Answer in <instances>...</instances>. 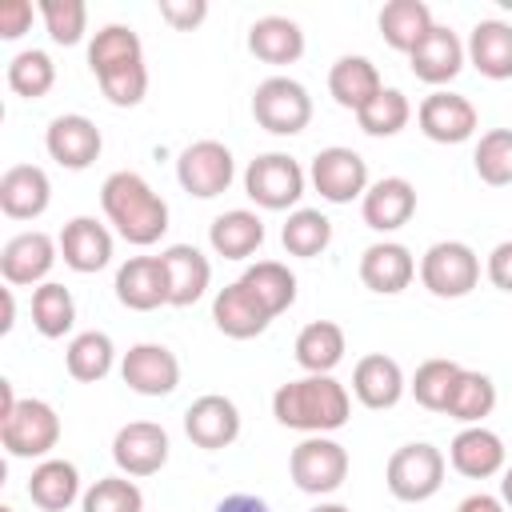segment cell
I'll list each match as a JSON object with an SVG mask.
<instances>
[{
	"instance_id": "obj_1",
	"label": "cell",
	"mask_w": 512,
	"mask_h": 512,
	"mask_svg": "<svg viewBox=\"0 0 512 512\" xmlns=\"http://www.w3.org/2000/svg\"><path fill=\"white\" fill-rule=\"evenodd\" d=\"M352 396L332 376H300L272 392V416L304 436H328L348 424Z\"/></svg>"
},
{
	"instance_id": "obj_2",
	"label": "cell",
	"mask_w": 512,
	"mask_h": 512,
	"mask_svg": "<svg viewBox=\"0 0 512 512\" xmlns=\"http://www.w3.org/2000/svg\"><path fill=\"white\" fill-rule=\"evenodd\" d=\"M100 208L108 224L136 248H148L168 232V204L140 172H112L100 184Z\"/></svg>"
},
{
	"instance_id": "obj_3",
	"label": "cell",
	"mask_w": 512,
	"mask_h": 512,
	"mask_svg": "<svg viewBox=\"0 0 512 512\" xmlns=\"http://www.w3.org/2000/svg\"><path fill=\"white\" fill-rule=\"evenodd\" d=\"M0 444L16 460H48V452L60 444V416L48 400L24 396L16 408L0 420Z\"/></svg>"
},
{
	"instance_id": "obj_4",
	"label": "cell",
	"mask_w": 512,
	"mask_h": 512,
	"mask_svg": "<svg viewBox=\"0 0 512 512\" xmlns=\"http://www.w3.org/2000/svg\"><path fill=\"white\" fill-rule=\"evenodd\" d=\"M444 452L436 444H404L388 456V468H384V484L396 500L404 504H420V500H432L444 484Z\"/></svg>"
},
{
	"instance_id": "obj_5",
	"label": "cell",
	"mask_w": 512,
	"mask_h": 512,
	"mask_svg": "<svg viewBox=\"0 0 512 512\" xmlns=\"http://www.w3.org/2000/svg\"><path fill=\"white\" fill-rule=\"evenodd\" d=\"M252 116L272 136H296L312 120V96L292 76H268L252 92Z\"/></svg>"
},
{
	"instance_id": "obj_6",
	"label": "cell",
	"mask_w": 512,
	"mask_h": 512,
	"mask_svg": "<svg viewBox=\"0 0 512 512\" xmlns=\"http://www.w3.org/2000/svg\"><path fill=\"white\" fill-rule=\"evenodd\" d=\"M420 284L440 300H460L480 284V256L464 240H436L420 256Z\"/></svg>"
},
{
	"instance_id": "obj_7",
	"label": "cell",
	"mask_w": 512,
	"mask_h": 512,
	"mask_svg": "<svg viewBox=\"0 0 512 512\" xmlns=\"http://www.w3.org/2000/svg\"><path fill=\"white\" fill-rule=\"evenodd\" d=\"M292 484L308 496H328L348 480V452L332 436H304L288 456Z\"/></svg>"
},
{
	"instance_id": "obj_8",
	"label": "cell",
	"mask_w": 512,
	"mask_h": 512,
	"mask_svg": "<svg viewBox=\"0 0 512 512\" xmlns=\"http://www.w3.org/2000/svg\"><path fill=\"white\" fill-rule=\"evenodd\" d=\"M244 192L268 212H284L304 196V168L288 152H264L244 168Z\"/></svg>"
},
{
	"instance_id": "obj_9",
	"label": "cell",
	"mask_w": 512,
	"mask_h": 512,
	"mask_svg": "<svg viewBox=\"0 0 512 512\" xmlns=\"http://www.w3.org/2000/svg\"><path fill=\"white\" fill-rule=\"evenodd\" d=\"M232 176H236V160H232L228 144H220V140H196L176 160V180L196 200H212V196L228 192Z\"/></svg>"
},
{
	"instance_id": "obj_10",
	"label": "cell",
	"mask_w": 512,
	"mask_h": 512,
	"mask_svg": "<svg viewBox=\"0 0 512 512\" xmlns=\"http://www.w3.org/2000/svg\"><path fill=\"white\" fill-rule=\"evenodd\" d=\"M312 188L328 200V204H352L356 196L364 200L368 192V164L360 152L344 148V144H332V148H320L312 156Z\"/></svg>"
},
{
	"instance_id": "obj_11",
	"label": "cell",
	"mask_w": 512,
	"mask_h": 512,
	"mask_svg": "<svg viewBox=\"0 0 512 512\" xmlns=\"http://www.w3.org/2000/svg\"><path fill=\"white\" fill-rule=\"evenodd\" d=\"M416 124H420V132H424L432 144H464V140L480 128V112H476V104H472L468 96L436 88V92H428V96L420 100Z\"/></svg>"
},
{
	"instance_id": "obj_12",
	"label": "cell",
	"mask_w": 512,
	"mask_h": 512,
	"mask_svg": "<svg viewBox=\"0 0 512 512\" xmlns=\"http://www.w3.org/2000/svg\"><path fill=\"white\" fill-rule=\"evenodd\" d=\"M120 376L140 396H172L180 384V360L168 344H132L120 360Z\"/></svg>"
},
{
	"instance_id": "obj_13",
	"label": "cell",
	"mask_w": 512,
	"mask_h": 512,
	"mask_svg": "<svg viewBox=\"0 0 512 512\" xmlns=\"http://www.w3.org/2000/svg\"><path fill=\"white\" fill-rule=\"evenodd\" d=\"M168 432L152 420H132L112 440V460L124 476H156L168 464Z\"/></svg>"
},
{
	"instance_id": "obj_14",
	"label": "cell",
	"mask_w": 512,
	"mask_h": 512,
	"mask_svg": "<svg viewBox=\"0 0 512 512\" xmlns=\"http://www.w3.org/2000/svg\"><path fill=\"white\" fill-rule=\"evenodd\" d=\"M60 256V244L48 232H20L0 248V276L8 288H24V284H40L52 264Z\"/></svg>"
},
{
	"instance_id": "obj_15",
	"label": "cell",
	"mask_w": 512,
	"mask_h": 512,
	"mask_svg": "<svg viewBox=\"0 0 512 512\" xmlns=\"http://www.w3.org/2000/svg\"><path fill=\"white\" fill-rule=\"evenodd\" d=\"M184 432L196 448L204 452H220L228 448L236 436H240V408L220 396V392H208V396H196L184 412Z\"/></svg>"
},
{
	"instance_id": "obj_16",
	"label": "cell",
	"mask_w": 512,
	"mask_h": 512,
	"mask_svg": "<svg viewBox=\"0 0 512 512\" xmlns=\"http://www.w3.org/2000/svg\"><path fill=\"white\" fill-rule=\"evenodd\" d=\"M44 148H48V156H52L60 168L84 172V168L100 156L104 136H100V128H96L88 116H80V112H64V116H56V120L48 124V132H44Z\"/></svg>"
},
{
	"instance_id": "obj_17",
	"label": "cell",
	"mask_w": 512,
	"mask_h": 512,
	"mask_svg": "<svg viewBox=\"0 0 512 512\" xmlns=\"http://www.w3.org/2000/svg\"><path fill=\"white\" fill-rule=\"evenodd\" d=\"M116 300L132 312H152L168 304V272L160 256H132L116 268Z\"/></svg>"
},
{
	"instance_id": "obj_18",
	"label": "cell",
	"mask_w": 512,
	"mask_h": 512,
	"mask_svg": "<svg viewBox=\"0 0 512 512\" xmlns=\"http://www.w3.org/2000/svg\"><path fill=\"white\" fill-rule=\"evenodd\" d=\"M468 52L460 44V36L444 24H432V32L408 52V64H412V76L424 80V84H448L460 76Z\"/></svg>"
},
{
	"instance_id": "obj_19",
	"label": "cell",
	"mask_w": 512,
	"mask_h": 512,
	"mask_svg": "<svg viewBox=\"0 0 512 512\" xmlns=\"http://www.w3.org/2000/svg\"><path fill=\"white\" fill-rule=\"evenodd\" d=\"M52 200V180L36 164H12L0 176V212L8 220H36Z\"/></svg>"
},
{
	"instance_id": "obj_20",
	"label": "cell",
	"mask_w": 512,
	"mask_h": 512,
	"mask_svg": "<svg viewBox=\"0 0 512 512\" xmlns=\"http://www.w3.org/2000/svg\"><path fill=\"white\" fill-rule=\"evenodd\" d=\"M416 212V188L404 176H384L376 184H368L364 200H360V216L372 232H396L412 220Z\"/></svg>"
},
{
	"instance_id": "obj_21",
	"label": "cell",
	"mask_w": 512,
	"mask_h": 512,
	"mask_svg": "<svg viewBox=\"0 0 512 512\" xmlns=\"http://www.w3.org/2000/svg\"><path fill=\"white\" fill-rule=\"evenodd\" d=\"M60 256L72 272H100L112 260V232L96 216H72L60 228Z\"/></svg>"
},
{
	"instance_id": "obj_22",
	"label": "cell",
	"mask_w": 512,
	"mask_h": 512,
	"mask_svg": "<svg viewBox=\"0 0 512 512\" xmlns=\"http://www.w3.org/2000/svg\"><path fill=\"white\" fill-rule=\"evenodd\" d=\"M160 260H164V272H168V304L172 308H188L208 292L212 264L196 244H168L160 252Z\"/></svg>"
},
{
	"instance_id": "obj_23",
	"label": "cell",
	"mask_w": 512,
	"mask_h": 512,
	"mask_svg": "<svg viewBox=\"0 0 512 512\" xmlns=\"http://www.w3.org/2000/svg\"><path fill=\"white\" fill-rule=\"evenodd\" d=\"M404 388H408V384H404L400 364H396L392 356H384V352H368V356H360L356 368H352V392H356V400H360L364 408H372V412L396 408L400 396H404Z\"/></svg>"
},
{
	"instance_id": "obj_24",
	"label": "cell",
	"mask_w": 512,
	"mask_h": 512,
	"mask_svg": "<svg viewBox=\"0 0 512 512\" xmlns=\"http://www.w3.org/2000/svg\"><path fill=\"white\" fill-rule=\"evenodd\" d=\"M412 276H416V260H412V252H408L404 244H396V240H376V244H368L364 256H360V280H364V288H372V292H380V296L404 292V288L412 284Z\"/></svg>"
},
{
	"instance_id": "obj_25",
	"label": "cell",
	"mask_w": 512,
	"mask_h": 512,
	"mask_svg": "<svg viewBox=\"0 0 512 512\" xmlns=\"http://www.w3.org/2000/svg\"><path fill=\"white\" fill-rule=\"evenodd\" d=\"M448 460L460 476L468 480H488L504 468V440L484 428V424H468L464 432H456V440L448 444Z\"/></svg>"
},
{
	"instance_id": "obj_26",
	"label": "cell",
	"mask_w": 512,
	"mask_h": 512,
	"mask_svg": "<svg viewBox=\"0 0 512 512\" xmlns=\"http://www.w3.org/2000/svg\"><path fill=\"white\" fill-rule=\"evenodd\" d=\"M212 320H216V328H220L224 336H232V340H252V336H260V332L272 324V316L260 308V300H256L240 280H232V284H224V288L216 292V300H212Z\"/></svg>"
},
{
	"instance_id": "obj_27",
	"label": "cell",
	"mask_w": 512,
	"mask_h": 512,
	"mask_svg": "<svg viewBox=\"0 0 512 512\" xmlns=\"http://www.w3.org/2000/svg\"><path fill=\"white\" fill-rule=\"evenodd\" d=\"M140 64H144V44L128 24H104L88 44V68L96 80L140 68Z\"/></svg>"
},
{
	"instance_id": "obj_28",
	"label": "cell",
	"mask_w": 512,
	"mask_h": 512,
	"mask_svg": "<svg viewBox=\"0 0 512 512\" xmlns=\"http://www.w3.org/2000/svg\"><path fill=\"white\" fill-rule=\"evenodd\" d=\"M472 68L488 80H512V24L508 20H480L464 44Z\"/></svg>"
},
{
	"instance_id": "obj_29",
	"label": "cell",
	"mask_w": 512,
	"mask_h": 512,
	"mask_svg": "<svg viewBox=\"0 0 512 512\" xmlns=\"http://www.w3.org/2000/svg\"><path fill=\"white\" fill-rule=\"evenodd\" d=\"M328 92L340 108L348 112H360L372 96L384 92V80L376 72V64L368 56H340L332 68H328Z\"/></svg>"
},
{
	"instance_id": "obj_30",
	"label": "cell",
	"mask_w": 512,
	"mask_h": 512,
	"mask_svg": "<svg viewBox=\"0 0 512 512\" xmlns=\"http://www.w3.org/2000/svg\"><path fill=\"white\" fill-rule=\"evenodd\" d=\"M248 52L264 64H296L304 56V32L288 16H260L248 28Z\"/></svg>"
},
{
	"instance_id": "obj_31",
	"label": "cell",
	"mask_w": 512,
	"mask_h": 512,
	"mask_svg": "<svg viewBox=\"0 0 512 512\" xmlns=\"http://www.w3.org/2000/svg\"><path fill=\"white\" fill-rule=\"evenodd\" d=\"M344 352H348V340L336 320H312L296 336V364L308 376H332V368L344 360Z\"/></svg>"
},
{
	"instance_id": "obj_32",
	"label": "cell",
	"mask_w": 512,
	"mask_h": 512,
	"mask_svg": "<svg viewBox=\"0 0 512 512\" xmlns=\"http://www.w3.org/2000/svg\"><path fill=\"white\" fill-rule=\"evenodd\" d=\"M80 496V472L72 460H60V456H48L32 468L28 476V500L44 512H64L68 504H76Z\"/></svg>"
},
{
	"instance_id": "obj_33",
	"label": "cell",
	"mask_w": 512,
	"mask_h": 512,
	"mask_svg": "<svg viewBox=\"0 0 512 512\" xmlns=\"http://www.w3.org/2000/svg\"><path fill=\"white\" fill-rule=\"evenodd\" d=\"M208 244L216 256L224 260H244L252 256L260 244H264V220L248 208H232V212H220L212 224H208Z\"/></svg>"
},
{
	"instance_id": "obj_34",
	"label": "cell",
	"mask_w": 512,
	"mask_h": 512,
	"mask_svg": "<svg viewBox=\"0 0 512 512\" xmlns=\"http://www.w3.org/2000/svg\"><path fill=\"white\" fill-rule=\"evenodd\" d=\"M376 24H380V36H384L388 48L412 52V48L432 32L436 20H432V8H428L424 0H388V4L380 8Z\"/></svg>"
},
{
	"instance_id": "obj_35",
	"label": "cell",
	"mask_w": 512,
	"mask_h": 512,
	"mask_svg": "<svg viewBox=\"0 0 512 512\" xmlns=\"http://www.w3.org/2000/svg\"><path fill=\"white\" fill-rule=\"evenodd\" d=\"M240 284L260 300V308L272 320L296 304V276L280 260H256V264H248L244 276H240Z\"/></svg>"
},
{
	"instance_id": "obj_36",
	"label": "cell",
	"mask_w": 512,
	"mask_h": 512,
	"mask_svg": "<svg viewBox=\"0 0 512 512\" xmlns=\"http://www.w3.org/2000/svg\"><path fill=\"white\" fill-rule=\"evenodd\" d=\"M112 364H116V348H112V336L108 332H80V336H72V344L64 348V368H68V376L72 380H80V384H96V380H104L108 372H112Z\"/></svg>"
},
{
	"instance_id": "obj_37",
	"label": "cell",
	"mask_w": 512,
	"mask_h": 512,
	"mask_svg": "<svg viewBox=\"0 0 512 512\" xmlns=\"http://www.w3.org/2000/svg\"><path fill=\"white\" fill-rule=\"evenodd\" d=\"M492 408H496V384H492V376L464 368L460 380H456V388H452V396H448L444 416H452L460 424H480L484 416H492Z\"/></svg>"
},
{
	"instance_id": "obj_38",
	"label": "cell",
	"mask_w": 512,
	"mask_h": 512,
	"mask_svg": "<svg viewBox=\"0 0 512 512\" xmlns=\"http://www.w3.org/2000/svg\"><path fill=\"white\" fill-rule=\"evenodd\" d=\"M32 324L48 340H60L64 332H72V324H76V300H72V292L64 284H56V280H44L32 292Z\"/></svg>"
},
{
	"instance_id": "obj_39",
	"label": "cell",
	"mask_w": 512,
	"mask_h": 512,
	"mask_svg": "<svg viewBox=\"0 0 512 512\" xmlns=\"http://www.w3.org/2000/svg\"><path fill=\"white\" fill-rule=\"evenodd\" d=\"M280 240H284V248H288L292 256L312 260V256H320V252L332 244V220H328L320 208H296V212L284 220Z\"/></svg>"
},
{
	"instance_id": "obj_40",
	"label": "cell",
	"mask_w": 512,
	"mask_h": 512,
	"mask_svg": "<svg viewBox=\"0 0 512 512\" xmlns=\"http://www.w3.org/2000/svg\"><path fill=\"white\" fill-rule=\"evenodd\" d=\"M52 84H56V64H52L48 52L28 48V52H16V56L8 60V88H12L16 96L40 100V96L52 92Z\"/></svg>"
},
{
	"instance_id": "obj_41",
	"label": "cell",
	"mask_w": 512,
	"mask_h": 512,
	"mask_svg": "<svg viewBox=\"0 0 512 512\" xmlns=\"http://www.w3.org/2000/svg\"><path fill=\"white\" fill-rule=\"evenodd\" d=\"M460 364L456 360H444V356H436V360H424L420 368H416V376H412V396H416V404H424L428 412H444L448 408V396H452V388H456V380H460Z\"/></svg>"
},
{
	"instance_id": "obj_42",
	"label": "cell",
	"mask_w": 512,
	"mask_h": 512,
	"mask_svg": "<svg viewBox=\"0 0 512 512\" xmlns=\"http://www.w3.org/2000/svg\"><path fill=\"white\" fill-rule=\"evenodd\" d=\"M408 120H412V104H408V96H404L400 88H384L380 96H372V100L356 112V124H360V132H368V136H396Z\"/></svg>"
},
{
	"instance_id": "obj_43",
	"label": "cell",
	"mask_w": 512,
	"mask_h": 512,
	"mask_svg": "<svg viewBox=\"0 0 512 512\" xmlns=\"http://www.w3.org/2000/svg\"><path fill=\"white\" fill-rule=\"evenodd\" d=\"M476 176L492 188L512 184V128H488L472 152Z\"/></svg>"
},
{
	"instance_id": "obj_44",
	"label": "cell",
	"mask_w": 512,
	"mask_h": 512,
	"mask_svg": "<svg viewBox=\"0 0 512 512\" xmlns=\"http://www.w3.org/2000/svg\"><path fill=\"white\" fill-rule=\"evenodd\" d=\"M80 512H144V492L124 472L120 476H100L80 496Z\"/></svg>"
},
{
	"instance_id": "obj_45",
	"label": "cell",
	"mask_w": 512,
	"mask_h": 512,
	"mask_svg": "<svg viewBox=\"0 0 512 512\" xmlns=\"http://www.w3.org/2000/svg\"><path fill=\"white\" fill-rule=\"evenodd\" d=\"M44 28L56 44H80L88 32V4L84 0H40Z\"/></svg>"
},
{
	"instance_id": "obj_46",
	"label": "cell",
	"mask_w": 512,
	"mask_h": 512,
	"mask_svg": "<svg viewBox=\"0 0 512 512\" xmlns=\"http://www.w3.org/2000/svg\"><path fill=\"white\" fill-rule=\"evenodd\" d=\"M160 16L176 32H192L208 16V0H160Z\"/></svg>"
},
{
	"instance_id": "obj_47",
	"label": "cell",
	"mask_w": 512,
	"mask_h": 512,
	"mask_svg": "<svg viewBox=\"0 0 512 512\" xmlns=\"http://www.w3.org/2000/svg\"><path fill=\"white\" fill-rule=\"evenodd\" d=\"M28 28H32V4L28 0H4L0 4V36L20 40Z\"/></svg>"
},
{
	"instance_id": "obj_48",
	"label": "cell",
	"mask_w": 512,
	"mask_h": 512,
	"mask_svg": "<svg viewBox=\"0 0 512 512\" xmlns=\"http://www.w3.org/2000/svg\"><path fill=\"white\" fill-rule=\"evenodd\" d=\"M484 272H488V280H492L500 292H512V240H500V244L488 252Z\"/></svg>"
},
{
	"instance_id": "obj_49",
	"label": "cell",
	"mask_w": 512,
	"mask_h": 512,
	"mask_svg": "<svg viewBox=\"0 0 512 512\" xmlns=\"http://www.w3.org/2000/svg\"><path fill=\"white\" fill-rule=\"evenodd\" d=\"M212 512H272L260 496H252V492H232V496H224Z\"/></svg>"
},
{
	"instance_id": "obj_50",
	"label": "cell",
	"mask_w": 512,
	"mask_h": 512,
	"mask_svg": "<svg viewBox=\"0 0 512 512\" xmlns=\"http://www.w3.org/2000/svg\"><path fill=\"white\" fill-rule=\"evenodd\" d=\"M456 512H504V500L500 496H488V492H476V496L460 500Z\"/></svg>"
},
{
	"instance_id": "obj_51",
	"label": "cell",
	"mask_w": 512,
	"mask_h": 512,
	"mask_svg": "<svg viewBox=\"0 0 512 512\" xmlns=\"http://www.w3.org/2000/svg\"><path fill=\"white\" fill-rule=\"evenodd\" d=\"M16 324V300H12V288H4V320H0V332H12Z\"/></svg>"
},
{
	"instance_id": "obj_52",
	"label": "cell",
	"mask_w": 512,
	"mask_h": 512,
	"mask_svg": "<svg viewBox=\"0 0 512 512\" xmlns=\"http://www.w3.org/2000/svg\"><path fill=\"white\" fill-rule=\"evenodd\" d=\"M12 408H16V392H12V384H8V380H0V420H4Z\"/></svg>"
},
{
	"instance_id": "obj_53",
	"label": "cell",
	"mask_w": 512,
	"mask_h": 512,
	"mask_svg": "<svg viewBox=\"0 0 512 512\" xmlns=\"http://www.w3.org/2000/svg\"><path fill=\"white\" fill-rule=\"evenodd\" d=\"M500 500H504V508H512V468H504V480H500Z\"/></svg>"
},
{
	"instance_id": "obj_54",
	"label": "cell",
	"mask_w": 512,
	"mask_h": 512,
	"mask_svg": "<svg viewBox=\"0 0 512 512\" xmlns=\"http://www.w3.org/2000/svg\"><path fill=\"white\" fill-rule=\"evenodd\" d=\"M312 512H352V508L348 504H316Z\"/></svg>"
},
{
	"instance_id": "obj_55",
	"label": "cell",
	"mask_w": 512,
	"mask_h": 512,
	"mask_svg": "<svg viewBox=\"0 0 512 512\" xmlns=\"http://www.w3.org/2000/svg\"><path fill=\"white\" fill-rule=\"evenodd\" d=\"M0 512H16V508H8V504H4V508H0Z\"/></svg>"
}]
</instances>
